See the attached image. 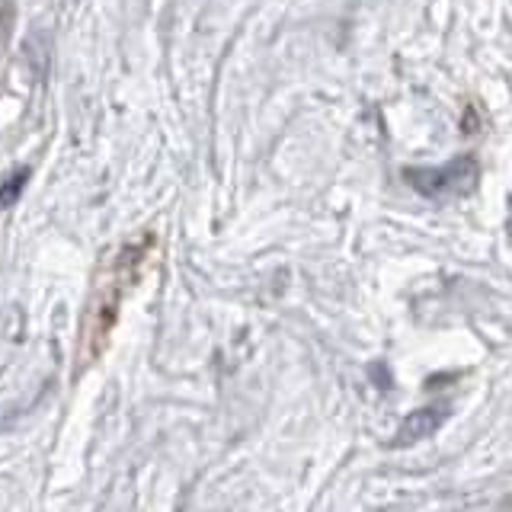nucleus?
I'll use <instances>...</instances> for the list:
<instances>
[{
    "label": "nucleus",
    "instance_id": "obj_1",
    "mask_svg": "<svg viewBox=\"0 0 512 512\" xmlns=\"http://www.w3.org/2000/svg\"><path fill=\"white\" fill-rule=\"evenodd\" d=\"M407 183L423 192L426 199H436V202H445V199H458V196H468L474 192L477 180H480V167L471 154H461L455 160H448L442 167H410L404 170Z\"/></svg>",
    "mask_w": 512,
    "mask_h": 512
},
{
    "label": "nucleus",
    "instance_id": "obj_2",
    "mask_svg": "<svg viewBox=\"0 0 512 512\" xmlns=\"http://www.w3.org/2000/svg\"><path fill=\"white\" fill-rule=\"evenodd\" d=\"M445 420H448V407L445 404H432V407L413 410V413H407V420L400 423V429H397V436H394L391 445H413V442H420V439L436 436Z\"/></svg>",
    "mask_w": 512,
    "mask_h": 512
}]
</instances>
